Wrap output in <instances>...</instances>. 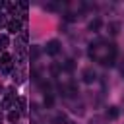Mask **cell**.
<instances>
[{
    "label": "cell",
    "instance_id": "obj_5",
    "mask_svg": "<svg viewBox=\"0 0 124 124\" xmlns=\"http://www.w3.org/2000/svg\"><path fill=\"white\" fill-rule=\"evenodd\" d=\"M6 27H8V31H10V33H14V35H16V33H19V31H21V21L16 17V19L8 21V25H6Z\"/></svg>",
    "mask_w": 124,
    "mask_h": 124
},
{
    "label": "cell",
    "instance_id": "obj_14",
    "mask_svg": "<svg viewBox=\"0 0 124 124\" xmlns=\"http://www.w3.org/2000/svg\"><path fill=\"white\" fill-rule=\"evenodd\" d=\"M89 124H107V120H105L103 116H93V118L89 120Z\"/></svg>",
    "mask_w": 124,
    "mask_h": 124
},
{
    "label": "cell",
    "instance_id": "obj_4",
    "mask_svg": "<svg viewBox=\"0 0 124 124\" xmlns=\"http://www.w3.org/2000/svg\"><path fill=\"white\" fill-rule=\"evenodd\" d=\"M81 78H83V81H85V83H93V81L97 79V74H95V70H93V68H83Z\"/></svg>",
    "mask_w": 124,
    "mask_h": 124
},
{
    "label": "cell",
    "instance_id": "obj_2",
    "mask_svg": "<svg viewBox=\"0 0 124 124\" xmlns=\"http://www.w3.org/2000/svg\"><path fill=\"white\" fill-rule=\"evenodd\" d=\"M12 66H14L12 56H10L8 52H4V54L0 56V70H2V74H4V76H8V74L12 72Z\"/></svg>",
    "mask_w": 124,
    "mask_h": 124
},
{
    "label": "cell",
    "instance_id": "obj_7",
    "mask_svg": "<svg viewBox=\"0 0 124 124\" xmlns=\"http://www.w3.org/2000/svg\"><path fill=\"white\" fill-rule=\"evenodd\" d=\"M17 108H19V114H25L27 112V101H25V97H19L17 99Z\"/></svg>",
    "mask_w": 124,
    "mask_h": 124
},
{
    "label": "cell",
    "instance_id": "obj_15",
    "mask_svg": "<svg viewBox=\"0 0 124 124\" xmlns=\"http://www.w3.org/2000/svg\"><path fill=\"white\" fill-rule=\"evenodd\" d=\"M50 72H52V76L56 78V76H58V72H60V66H58V64H52V66H50Z\"/></svg>",
    "mask_w": 124,
    "mask_h": 124
},
{
    "label": "cell",
    "instance_id": "obj_13",
    "mask_svg": "<svg viewBox=\"0 0 124 124\" xmlns=\"http://www.w3.org/2000/svg\"><path fill=\"white\" fill-rule=\"evenodd\" d=\"M10 45V39H8V35H0V48H6Z\"/></svg>",
    "mask_w": 124,
    "mask_h": 124
},
{
    "label": "cell",
    "instance_id": "obj_1",
    "mask_svg": "<svg viewBox=\"0 0 124 124\" xmlns=\"http://www.w3.org/2000/svg\"><path fill=\"white\" fill-rule=\"evenodd\" d=\"M116 45L114 43H103V41H99V43H95V45H91L89 46V56L95 60V62H99V64H103V66H114V60H116Z\"/></svg>",
    "mask_w": 124,
    "mask_h": 124
},
{
    "label": "cell",
    "instance_id": "obj_9",
    "mask_svg": "<svg viewBox=\"0 0 124 124\" xmlns=\"http://www.w3.org/2000/svg\"><path fill=\"white\" fill-rule=\"evenodd\" d=\"M29 54H31V60L35 62V60L39 58V54H41V50H39V46H31V50H29Z\"/></svg>",
    "mask_w": 124,
    "mask_h": 124
},
{
    "label": "cell",
    "instance_id": "obj_17",
    "mask_svg": "<svg viewBox=\"0 0 124 124\" xmlns=\"http://www.w3.org/2000/svg\"><path fill=\"white\" fill-rule=\"evenodd\" d=\"M4 25H8V23H6V16H2V14H0V29H2Z\"/></svg>",
    "mask_w": 124,
    "mask_h": 124
},
{
    "label": "cell",
    "instance_id": "obj_6",
    "mask_svg": "<svg viewBox=\"0 0 124 124\" xmlns=\"http://www.w3.org/2000/svg\"><path fill=\"white\" fill-rule=\"evenodd\" d=\"M118 114H120L118 107H108V108H107V118H110V120H116V118H118Z\"/></svg>",
    "mask_w": 124,
    "mask_h": 124
},
{
    "label": "cell",
    "instance_id": "obj_11",
    "mask_svg": "<svg viewBox=\"0 0 124 124\" xmlns=\"http://www.w3.org/2000/svg\"><path fill=\"white\" fill-rule=\"evenodd\" d=\"M99 27H101V19H99V17H97V19H93V21L89 23V29H91V31H97Z\"/></svg>",
    "mask_w": 124,
    "mask_h": 124
},
{
    "label": "cell",
    "instance_id": "obj_3",
    "mask_svg": "<svg viewBox=\"0 0 124 124\" xmlns=\"http://www.w3.org/2000/svg\"><path fill=\"white\" fill-rule=\"evenodd\" d=\"M45 52H46L48 56H56V54L60 52V43H58L56 39L48 41V43H46V46H45Z\"/></svg>",
    "mask_w": 124,
    "mask_h": 124
},
{
    "label": "cell",
    "instance_id": "obj_8",
    "mask_svg": "<svg viewBox=\"0 0 124 124\" xmlns=\"http://www.w3.org/2000/svg\"><path fill=\"white\" fill-rule=\"evenodd\" d=\"M8 120H10L12 124H16V122L19 120V110H10V112H8Z\"/></svg>",
    "mask_w": 124,
    "mask_h": 124
},
{
    "label": "cell",
    "instance_id": "obj_18",
    "mask_svg": "<svg viewBox=\"0 0 124 124\" xmlns=\"http://www.w3.org/2000/svg\"><path fill=\"white\" fill-rule=\"evenodd\" d=\"M120 74H122V78H124V58H122V64H120Z\"/></svg>",
    "mask_w": 124,
    "mask_h": 124
},
{
    "label": "cell",
    "instance_id": "obj_16",
    "mask_svg": "<svg viewBox=\"0 0 124 124\" xmlns=\"http://www.w3.org/2000/svg\"><path fill=\"white\" fill-rule=\"evenodd\" d=\"M64 68H66L68 72H72V70H74V60H66V66H64Z\"/></svg>",
    "mask_w": 124,
    "mask_h": 124
},
{
    "label": "cell",
    "instance_id": "obj_19",
    "mask_svg": "<svg viewBox=\"0 0 124 124\" xmlns=\"http://www.w3.org/2000/svg\"><path fill=\"white\" fill-rule=\"evenodd\" d=\"M2 120H4V118H2V114H0V124H2Z\"/></svg>",
    "mask_w": 124,
    "mask_h": 124
},
{
    "label": "cell",
    "instance_id": "obj_10",
    "mask_svg": "<svg viewBox=\"0 0 124 124\" xmlns=\"http://www.w3.org/2000/svg\"><path fill=\"white\" fill-rule=\"evenodd\" d=\"M52 103H54L52 93H45V107H46V108H50V107H52Z\"/></svg>",
    "mask_w": 124,
    "mask_h": 124
},
{
    "label": "cell",
    "instance_id": "obj_20",
    "mask_svg": "<svg viewBox=\"0 0 124 124\" xmlns=\"http://www.w3.org/2000/svg\"><path fill=\"white\" fill-rule=\"evenodd\" d=\"M122 107H124V97H122Z\"/></svg>",
    "mask_w": 124,
    "mask_h": 124
},
{
    "label": "cell",
    "instance_id": "obj_12",
    "mask_svg": "<svg viewBox=\"0 0 124 124\" xmlns=\"http://www.w3.org/2000/svg\"><path fill=\"white\" fill-rule=\"evenodd\" d=\"M118 29H120V23H108V31H110V35H116Z\"/></svg>",
    "mask_w": 124,
    "mask_h": 124
}]
</instances>
